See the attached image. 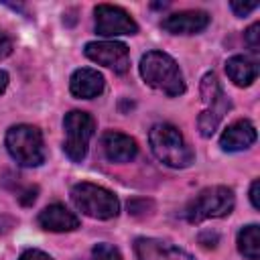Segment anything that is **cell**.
<instances>
[{"label": "cell", "mask_w": 260, "mask_h": 260, "mask_svg": "<svg viewBox=\"0 0 260 260\" xmlns=\"http://www.w3.org/2000/svg\"><path fill=\"white\" fill-rule=\"evenodd\" d=\"M63 130H65V142H63L65 154L73 162L83 160L87 154L89 138L93 136V130H95L93 118L87 112L71 110L63 118Z\"/></svg>", "instance_id": "obj_6"}, {"label": "cell", "mask_w": 260, "mask_h": 260, "mask_svg": "<svg viewBox=\"0 0 260 260\" xmlns=\"http://www.w3.org/2000/svg\"><path fill=\"white\" fill-rule=\"evenodd\" d=\"M209 24V14L203 10H183L162 18L160 26L171 35H197Z\"/></svg>", "instance_id": "obj_10"}, {"label": "cell", "mask_w": 260, "mask_h": 260, "mask_svg": "<svg viewBox=\"0 0 260 260\" xmlns=\"http://www.w3.org/2000/svg\"><path fill=\"white\" fill-rule=\"evenodd\" d=\"M228 108H230V102L219 104V106H213V108H209V110H205V112L199 114L197 124H199L201 136L209 138V136L215 132V128H217V124H219V120L223 118V112H225Z\"/></svg>", "instance_id": "obj_17"}, {"label": "cell", "mask_w": 260, "mask_h": 260, "mask_svg": "<svg viewBox=\"0 0 260 260\" xmlns=\"http://www.w3.org/2000/svg\"><path fill=\"white\" fill-rule=\"evenodd\" d=\"M10 53H12V39L4 28H0V59L8 57Z\"/></svg>", "instance_id": "obj_22"}, {"label": "cell", "mask_w": 260, "mask_h": 260, "mask_svg": "<svg viewBox=\"0 0 260 260\" xmlns=\"http://www.w3.org/2000/svg\"><path fill=\"white\" fill-rule=\"evenodd\" d=\"M134 252L138 260H195L189 252L181 250L179 246L154 238H138L134 242Z\"/></svg>", "instance_id": "obj_9"}, {"label": "cell", "mask_w": 260, "mask_h": 260, "mask_svg": "<svg viewBox=\"0 0 260 260\" xmlns=\"http://www.w3.org/2000/svg\"><path fill=\"white\" fill-rule=\"evenodd\" d=\"M236 205L234 191L223 187V185H213L201 189L187 205L185 215L191 223H201L205 219H215V217H225L232 213Z\"/></svg>", "instance_id": "obj_3"}, {"label": "cell", "mask_w": 260, "mask_h": 260, "mask_svg": "<svg viewBox=\"0 0 260 260\" xmlns=\"http://www.w3.org/2000/svg\"><path fill=\"white\" fill-rule=\"evenodd\" d=\"M83 53L87 59L112 69L114 73H126L130 67L128 47L120 41H91L85 45Z\"/></svg>", "instance_id": "obj_7"}, {"label": "cell", "mask_w": 260, "mask_h": 260, "mask_svg": "<svg viewBox=\"0 0 260 260\" xmlns=\"http://www.w3.org/2000/svg\"><path fill=\"white\" fill-rule=\"evenodd\" d=\"M258 191H260V181H258V179H254V181H252V185H250V201H252V207H254V209H260Z\"/></svg>", "instance_id": "obj_24"}, {"label": "cell", "mask_w": 260, "mask_h": 260, "mask_svg": "<svg viewBox=\"0 0 260 260\" xmlns=\"http://www.w3.org/2000/svg\"><path fill=\"white\" fill-rule=\"evenodd\" d=\"M6 148L10 156L22 167H39L45 160V144L39 128L18 124L6 132Z\"/></svg>", "instance_id": "obj_4"}, {"label": "cell", "mask_w": 260, "mask_h": 260, "mask_svg": "<svg viewBox=\"0 0 260 260\" xmlns=\"http://www.w3.org/2000/svg\"><path fill=\"white\" fill-rule=\"evenodd\" d=\"M225 73L238 87H248L258 77V63L246 55H234L225 61Z\"/></svg>", "instance_id": "obj_15"}, {"label": "cell", "mask_w": 260, "mask_h": 260, "mask_svg": "<svg viewBox=\"0 0 260 260\" xmlns=\"http://www.w3.org/2000/svg\"><path fill=\"white\" fill-rule=\"evenodd\" d=\"M148 142L154 156L167 167L185 169L193 162V150L173 124H154L148 132Z\"/></svg>", "instance_id": "obj_2"}, {"label": "cell", "mask_w": 260, "mask_h": 260, "mask_svg": "<svg viewBox=\"0 0 260 260\" xmlns=\"http://www.w3.org/2000/svg\"><path fill=\"white\" fill-rule=\"evenodd\" d=\"M230 8L236 12V16H248L252 10L258 8V2H230Z\"/></svg>", "instance_id": "obj_21"}, {"label": "cell", "mask_w": 260, "mask_h": 260, "mask_svg": "<svg viewBox=\"0 0 260 260\" xmlns=\"http://www.w3.org/2000/svg\"><path fill=\"white\" fill-rule=\"evenodd\" d=\"M201 98H203V102L209 108L219 106V104H225L223 93H221V87H219L217 77L213 73H205L203 75V79H201Z\"/></svg>", "instance_id": "obj_18"}, {"label": "cell", "mask_w": 260, "mask_h": 260, "mask_svg": "<svg viewBox=\"0 0 260 260\" xmlns=\"http://www.w3.org/2000/svg\"><path fill=\"white\" fill-rule=\"evenodd\" d=\"M102 148L110 162H128L138 152L136 140L130 138L128 134H122L116 130H108L102 136Z\"/></svg>", "instance_id": "obj_12"}, {"label": "cell", "mask_w": 260, "mask_h": 260, "mask_svg": "<svg viewBox=\"0 0 260 260\" xmlns=\"http://www.w3.org/2000/svg\"><path fill=\"white\" fill-rule=\"evenodd\" d=\"M69 89L75 98H81V100L98 98L104 91V75L89 67L75 69L69 79Z\"/></svg>", "instance_id": "obj_14"}, {"label": "cell", "mask_w": 260, "mask_h": 260, "mask_svg": "<svg viewBox=\"0 0 260 260\" xmlns=\"http://www.w3.org/2000/svg\"><path fill=\"white\" fill-rule=\"evenodd\" d=\"M140 75L142 79L167 93V95H181L185 91V81H183V73L179 69V65L175 63V59L162 51H148L142 55L140 59Z\"/></svg>", "instance_id": "obj_1"}, {"label": "cell", "mask_w": 260, "mask_h": 260, "mask_svg": "<svg viewBox=\"0 0 260 260\" xmlns=\"http://www.w3.org/2000/svg\"><path fill=\"white\" fill-rule=\"evenodd\" d=\"M238 250L248 260H258L260 258V228L256 223H250V225L240 230Z\"/></svg>", "instance_id": "obj_16"}, {"label": "cell", "mask_w": 260, "mask_h": 260, "mask_svg": "<svg viewBox=\"0 0 260 260\" xmlns=\"http://www.w3.org/2000/svg\"><path fill=\"white\" fill-rule=\"evenodd\" d=\"M6 85H8V73L0 69V93L6 89Z\"/></svg>", "instance_id": "obj_25"}, {"label": "cell", "mask_w": 260, "mask_h": 260, "mask_svg": "<svg viewBox=\"0 0 260 260\" xmlns=\"http://www.w3.org/2000/svg\"><path fill=\"white\" fill-rule=\"evenodd\" d=\"M18 260H53L47 252H43V250H26V252H22L20 254V258Z\"/></svg>", "instance_id": "obj_23"}, {"label": "cell", "mask_w": 260, "mask_h": 260, "mask_svg": "<svg viewBox=\"0 0 260 260\" xmlns=\"http://www.w3.org/2000/svg\"><path fill=\"white\" fill-rule=\"evenodd\" d=\"M91 258L93 260H122V254H120V250L116 246L102 242V244H95L93 246Z\"/></svg>", "instance_id": "obj_19"}, {"label": "cell", "mask_w": 260, "mask_h": 260, "mask_svg": "<svg viewBox=\"0 0 260 260\" xmlns=\"http://www.w3.org/2000/svg\"><path fill=\"white\" fill-rule=\"evenodd\" d=\"M95 32L102 37H118V35H134L138 32V24L134 18L120 6L98 4L93 10Z\"/></svg>", "instance_id": "obj_8"}, {"label": "cell", "mask_w": 260, "mask_h": 260, "mask_svg": "<svg viewBox=\"0 0 260 260\" xmlns=\"http://www.w3.org/2000/svg\"><path fill=\"white\" fill-rule=\"evenodd\" d=\"M71 199L81 213L93 219H112L120 211L118 197L106 187L93 183H77L71 189Z\"/></svg>", "instance_id": "obj_5"}, {"label": "cell", "mask_w": 260, "mask_h": 260, "mask_svg": "<svg viewBox=\"0 0 260 260\" xmlns=\"http://www.w3.org/2000/svg\"><path fill=\"white\" fill-rule=\"evenodd\" d=\"M256 142V128L250 120H238L230 124L219 138V146L225 152H240L250 148Z\"/></svg>", "instance_id": "obj_11"}, {"label": "cell", "mask_w": 260, "mask_h": 260, "mask_svg": "<svg viewBox=\"0 0 260 260\" xmlns=\"http://www.w3.org/2000/svg\"><path fill=\"white\" fill-rule=\"evenodd\" d=\"M246 43H248V47H250L254 53H258V49H260V22H254V24L246 30Z\"/></svg>", "instance_id": "obj_20"}, {"label": "cell", "mask_w": 260, "mask_h": 260, "mask_svg": "<svg viewBox=\"0 0 260 260\" xmlns=\"http://www.w3.org/2000/svg\"><path fill=\"white\" fill-rule=\"evenodd\" d=\"M37 221H39V225L43 230L59 232V234L61 232H73V230L79 228V217L73 211H69L65 205H61V203H53V205L45 207L39 213Z\"/></svg>", "instance_id": "obj_13"}]
</instances>
